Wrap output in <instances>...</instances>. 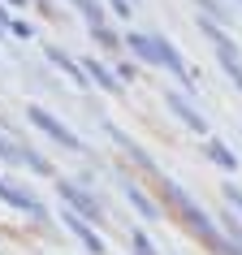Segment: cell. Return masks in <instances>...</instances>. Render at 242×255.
<instances>
[{
    "instance_id": "obj_1",
    "label": "cell",
    "mask_w": 242,
    "mask_h": 255,
    "mask_svg": "<svg viewBox=\"0 0 242 255\" xmlns=\"http://www.w3.org/2000/svg\"><path fill=\"white\" fill-rule=\"evenodd\" d=\"M160 190H164V199H169V208H173V212L182 216V225H186L199 242H208V247H212L216 255H234V247H229V242H225V234L216 229V221H212L208 212H203V208H199L195 199H190V195H186L182 186H177V182H160Z\"/></svg>"
},
{
    "instance_id": "obj_2",
    "label": "cell",
    "mask_w": 242,
    "mask_h": 255,
    "mask_svg": "<svg viewBox=\"0 0 242 255\" xmlns=\"http://www.w3.org/2000/svg\"><path fill=\"white\" fill-rule=\"evenodd\" d=\"M26 121H30V126H39L43 134L52 138V143H61V147H65V151H87V143H82V138L74 134V130H69V126H65V121H61V117H52L48 108L30 104V108H26Z\"/></svg>"
},
{
    "instance_id": "obj_3",
    "label": "cell",
    "mask_w": 242,
    "mask_h": 255,
    "mask_svg": "<svg viewBox=\"0 0 242 255\" xmlns=\"http://www.w3.org/2000/svg\"><path fill=\"white\" fill-rule=\"evenodd\" d=\"M56 195L65 199V208H69L74 216L91 221V225H100V221H104V208H100V199H95L87 186H78V182H56Z\"/></svg>"
},
{
    "instance_id": "obj_4",
    "label": "cell",
    "mask_w": 242,
    "mask_h": 255,
    "mask_svg": "<svg viewBox=\"0 0 242 255\" xmlns=\"http://www.w3.org/2000/svg\"><path fill=\"white\" fill-rule=\"evenodd\" d=\"M0 160L4 164H22V169H30V173H52V160L48 156H39L35 147H26V143H17V138H9L4 130H0Z\"/></svg>"
},
{
    "instance_id": "obj_5",
    "label": "cell",
    "mask_w": 242,
    "mask_h": 255,
    "mask_svg": "<svg viewBox=\"0 0 242 255\" xmlns=\"http://www.w3.org/2000/svg\"><path fill=\"white\" fill-rule=\"evenodd\" d=\"M0 199L9 203V208H17V212H26V216H35V221H48V208H43L35 195H30L26 186H17V182H9V177H0Z\"/></svg>"
},
{
    "instance_id": "obj_6",
    "label": "cell",
    "mask_w": 242,
    "mask_h": 255,
    "mask_svg": "<svg viewBox=\"0 0 242 255\" xmlns=\"http://www.w3.org/2000/svg\"><path fill=\"white\" fill-rule=\"evenodd\" d=\"M164 108H169V113H173V117L182 121L186 130H195V134H208V121H203V113L186 100V91H164Z\"/></svg>"
},
{
    "instance_id": "obj_7",
    "label": "cell",
    "mask_w": 242,
    "mask_h": 255,
    "mask_svg": "<svg viewBox=\"0 0 242 255\" xmlns=\"http://www.w3.org/2000/svg\"><path fill=\"white\" fill-rule=\"evenodd\" d=\"M61 225H65V229H69V234H74V238H78L91 255H104V238L91 229V221H82V216H74V212L65 208V212H61Z\"/></svg>"
},
{
    "instance_id": "obj_8",
    "label": "cell",
    "mask_w": 242,
    "mask_h": 255,
    "mask_svg": "<svg viewBox=\"0 0 242 255\" xmlns=\"http://www.w3.org/2000/svg\"><path fill=\"white\" fill-rule=\"evenodd\" d=\"M48 61H52V65L61 69V74H65V78L74 82V87H78V91H87V87H91V78H87L82 61H74L69 52H61V48H48Z\"/></svg>"
},
{
    "instance_id": "obj_9",
    "label": "cell",
    "mask_w": 242,
    "mask_h": 255,
    "mask_svg": "<svg viewBox=\"0 0 242 255\" xmlns=\"http://www.w3.org/2000/svg\"><path fill=\"white\" fill-rule=\"evenodd\" d=\"M156 56H160V65L169 69V74H177L182 82H195V74H190V65L182 61V52H177L173 43L164 39V35H156Z\"/></svg>"
},
{
    "instance_id": "obj_10",
    "label": "cell",
    "mask_w": 242,
    "mask_h": 255,
    "mask_svg": "<svg viewBox=\"0 0 242 255\" xmlns=\"http://www.w3.org/2000/svg\"><path fill=\"white\" fill-rule=\"evenodd\" d=\"M82 69H87V78H91L95 87H104V91H113V95L121 91V78L104 65V61H95V56H82Z\"/></svg>"
},
{
    "instance_id": "obj_11",
    "label": "cell",
    "mask_w": 242,
    "mask_h": 255,
    "mask_svg": "<svg viewBox=\"0 0 242 255\" xmlns=\"http://www.w3.org/2000/svg\"><path fill=\"white\" fill-rule=\"evenodd\" d=\"M121 195L130 199V208H138V212L147 216V221H156V216H160V203L147 199V195H143V186H134V182H121Z\"/></svg>"
},
{
    "instance_id": "obj_12",
    "label": "cell",
    "mask_w": 242,
    "mask_h": 255,
    "mask_svg": "<svg viewBox=\"0 0 242 255\" xmlns=\"http://www.w3.org/2000/svg\"><path fill=\"white\" fill-rule=\"evenodd\" d=\"M208 160H212V164H221V169H238V156H234V151H229L225 147V143H221V138H212V143H208Z\"/></svg>"
},
{
    "instance_id": "obj_13",
    "label": "cell",
    "mask_w": 242,
    "mask_h": 255,
    "mask_svg": "<svg viewBox=\"0 0 242 255\" xmlns=\"http://www.w3.org/2000/svg\"><path fill=\"white\" fill-rule=\"evenodd\" d=\"M69 4H74V9H78L82 17H87V26H104V4H100V0H69Z\"/></svg>"
},
{
    "instance_id": "obj_14",
    "label": "cell",
    "mask_w": 242,
    "mask_h": 255,
    "mask_svg": "<svg viewBox=\"0 0 242 255\" xmlns=\"http://www.w3.org/2000/svg\"><path fill=\"white\" fill-rule=\"evenodd\" d=\"M130 251L134 255H156V242H151L143 229H134V234H130Z\"/></svg>"
},
{
    "instance_id": "obj_15",
    "label": "cell",
    "mask_w": 242,
    "mask_h": 255,
    "mask_svg": "<svg viewBox=\"0 0 242 255\" xmlns=\"http://www.w3.org/2000/svg\"><path fill=\"white\" fill-rule=\"evenodd\" d=\"M91 39L100 43V48H108V52H113V48H121V39H117L108 26H95V30H91Z\"/></svg>"
},
{
    "instance_id": "obj_16",
    "label": "cell",
    "mask_w": 242,
    "mask_h": 255,
    "mask_svg": "<svg viewBox=\"0 0 242 255\" xmlns=\"http://www.w3.org/2000/svg\"><path fill=\"white\" fill-rule=\"evenodd\" d=\"M221 195H225V203L234 208V212H238V221H242V190L234 186V182H225V190H221Z\"/></svg>"
},
{
    "instance_id": "obj_17",
    "label": "cell",
    "mask_w": 242,
    "mask_h": 255,
    "mask_svg": "<svg viewBox=\"0 0 242 255\" xmlns=\"http://www.w3.org/2000/svg\"><path fill=\"white\" fill-rule=\"evenodd\" d=\"M199 4H203V17H212L216 26L225 22V9H221V0H199Z\"/></svg>"
},
{
    "instance_id": "obj_18",
    "label": "cell",
    "mask_w": 242,
    "mask_h": 255,
    "mask_svg": "<svg viewBox=\"0 0 242 255\" xmlns=\"http://www.w3.org/2000/svg\"><path fill=\"white\" fill-rule=\"evenodd\" d=\"M9 35H17V39H30V35H35V26H30V22H22V17H9Z\"/></svg>"
},
{
    "instance_id": "obj_19",
    "label": "cell",
    "mask_w": 242,
    "mask_h": 255,
    "mask_svg": "<svg viewBox=\"0 0 242 255\" xmlns=\"http://www.w3.org/2000/svg\"><path fill=\"white\" fill-rule=\"evenodd\" d=\"M108 9H113L117 17H130V13H134V4H130V0H108Z\"/></svg>"
},
{
    "instance_id": "obj_20",
    "label": "cell",
    "mask_w": 242,
    "mask_h": 255,
    "mask_svg": "<svg viewBox=\"0 0 242 255\" xmlns=\"http://www.w3.org/2000/svg\"><path fill=\"white\" fill-rule=\"evenodd\" d=\"M9 17H13V13H9V9H4V0H0V26H4V30H9Z\"/></svg>"
},
{
    "instance_id": "obj_21",
    "label": "cell",
    "mask_w": 242,
    "mask_h": 255,
    "mask_svg": "<svg viewBox=\"0 0 242 255\" xmlns=\"http://www.w3.org/2000/svg\"><path fill=\"white\" fill-rule=\"evenodd\" d=\"M9 4H26V0H9Z\"/></svg>"
},
{
    "instance_id": "obj_22",
    "label": "cell",
    "mask_w": 242,
    "mask_h": 255,
    "mask_svg": "<svg viewBox=\"0 0 242 255\" xmlns=\"http://www.w3.org/2000/svg\"><path fill=\"white\" fill-rule=\"evenodd\" d=\"M0 35H4V26H0Z\"/></svg>"
},
{
    "instance_id": "obj_23",
    "label": "cell",
    "mask_w": 242,
    "mask_h": 255,
    "mask_svg": "<svg viewBox=\"0 0 242 255\" xmlns=\"http://www.w3.org/2000/svg\"><path fill=\"white\" fill-rule=\"evenodd\" d=\"M130 4H134V0H130Z\"/></svg>"
}]
</instances>
